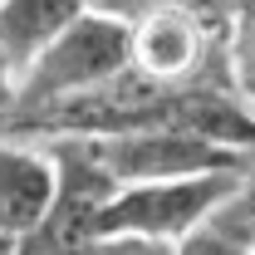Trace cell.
Here are the masks:
<instances>
[{
	"label": "cell",
	"instance_id": "cell-1",
	"mask_svg": "<svg viewBox=\"0 0 255 255\" xmlns=\"http://www.w3.org/2000/svg\"><path fill=\"white\" fill-rule=\"evenodd\" d=\"M132 64V25L108 15V10H84L59 39H49L39 54H34L20 79H15V94L0 108V123H15V118H30L39 108L59 103V98L89 94L98 84H108L113 74H123Z\"/></svg>",
	"mask_w": 255,
	"mask_h": 255
},
{
	"label": "cell",
	"instance_id": "cell-2",
	"mask_svg": "<svg viewBox=\"0 0 255 255\" xmlns=\"http://www.w3.org/2000/svg\"><path fill=\"white\" fill-rule=\"evenodd\" d=\"M103 172L132 187V182H167V177H196V172H251L255 152L231 147L221 137L191 132V128H137V132H103L89 137Z\"/></svg>",
	"mask_w": 255,
	"mask_h": 255
},
{
	"label": "cell",
	"instance_id": "cell-3",
	"mask_svg": "<svg viewBox=\"0 0 255 255\" xmlns=\"http://www.w3.org/2000/svg\"><path fill=\"white\" fill-rule=\"evenodd\" d=\"M246 182V172H196V177H167V182H132L118 187L103 201L98 231H137V236H157V241H182L196 226H206L236 187Z\"/></svg>",
	"mask_w": 255,
	"mask_h": 255
},
{
	"label": "cell",
	"instance_id": "cell-4",
	"mask_svg": "<svg viewBox=\"0 0 255 255\" xmlns=\"http://www.w3.org/2000/svg\"><path fill=\"white\" fill-rule=\"evenodd\" d=\"M132 25V69L162 84L226 79V30L187 5H157Z\"/></svg>",
	"mask_w": 255,
	"mask_h": 255
},
{
	"label": "cell",
	"instance_id": "cell-5",
	"mask_svg": "<svg viewBox=\"0 0 255 255\" xmlns=\"http://www.w3.org/2000/svg\"><path fill=\"white\" fill-rule=\"evenodd\" d=\"M54 191H59V162L49 152V142L0 132V221L20 236V246L44 221Z\"/></svg>",
	"mask_w": 255,
	"mask_h": 255
},
{
	"label": "cell",
	"instance_id": "cell-6",
	"mask_svg": "<svg viewBox=\"0 0 255 255\" xmlns=\"http://www.w3.org/2000/svg\"><path fill=\"white\" fill-rule=\"evenodd\" d=\"M84 10H89V0H0V49L15 64V79H20V69H25L49 39H59Z\"/></svg>",
	"mask_w": 255,
	"mask_h": 255
},
{
	"label": "cell",
	"instance_id": "cell-7",
	"mask_svg": "<svg viewBox=\"0 0 255 255\" xmlns=\"http://www.w3.org/2000/svg\"><path fill=\"white\" fill-rule=\"evenodd\" d=\"M226 79L255 113V0H231L226 15Z\"/></svg>",
	"mask_w": 255,
	"mask_h": 255
},
{
	"label": "cell",
	"instance_id": "cell-8",
	"mask_svg": "<svg viewBox=\"0 0 255 255\" xmlns=\"http://www.w3.org/2000/svg\"><path fill=\"white\" fill-rule=\"evenodd\" d=\"M89 5L118 15V20H137V15H147V10H157V5H187V10H196V15L216 20L221 30H226V15H231V0H89Z\"/></svg>",
	"mask_w": 255,
	"mask_h": 255
},
{
	"label": "cell",
	"instance_id": "cell-9",
	"mask_svg": "<svg viewBox=\"0 0 255 255\" xmlns=\"http://www.w3.org/2000/svg\"><path fill=\"white\" fill-rule=\"evenodd\" d=\"M177 255H255V246H246L236 231H226V226L211 216L206 226H196L191 236L177 241Z\"/></svg>",
	"mask_w": 255,
	"mask_h": 255
},
{
	"label": "cell",
	"instance_id": "cell-10",
	"mask_svg": "<svg viewBox=\"0 0 255 255\" xmlns=\"http://www.w3.org/2000/svg\"><path fill=\"white\" fill-rule=\"evenodd\" d=\"M79 255H177V246L157 236H137V231H98Z\"/></svg>",
	"mask_w": 255,
	"mask_h": 255
},
{
	"label": "cell",
	"instance_id": "cell-11",
	"mask_svg": "<svg viewBox=\"0 0 255 255\" xmlns=\"http://www.w3.org/2000/svg\"><path fill=\"white\" fill-rule=\"evenodd\" d=\"M10 94H15V64H10L5 49H0V108L10 103Z\"/></svg>",
	"mask_w": 255,
	"mask_h": 255
},
{
	"label": "cell",
	"instance_id": "cell-12",
	"mask_svg": "<svg viewBox=\"0 0 255 255\" xmlns=\"http://www.w3.org/2000/svg\"><path fill=\"white\" fill-rule=\"evenodd\" d=\"M0 255H20V236H15L5 221H0Z\"/></svg>",
	"mask_w": 255,
	"mask_h": 255
}]
</instances>
